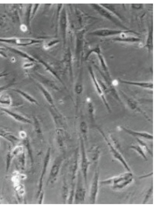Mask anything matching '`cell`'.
Here are the masks:
<instances>
[{
	"mask_svg": "<svg viewBox=\"0 0 158 208\" xmlns=\"http://www.w3.org/2000/svg\"><path fill=\"white\" fill-rule=\"evenodd\" d=\"M14 84V83H9L4 86H0V93L6 89L9 88L10 87H11L12 85L13 86Z\"/></svg>",
	"mask_w": 158,
	"mask_h": 208,
	"instance_id": "ac0fdd59",
	"label": "cell"
},
{
	"mask_svg": "<svg viewBox=\"0 0 158 208\" xmlns=\"http://www.w3.org/2000/svg\"><path fill=\"white\" fill-rule=\"evenodd\" d=\"M37 86L45 100L50 105L54 107L53 100L49 91L40 83H37Z\"/></svg>",
	"mask_w": 158,
	"mask_h": 208,
	"instance_id": "52a82bcc",
	"label": "cell"
},
{
	"mask_svg": "<svg viewBox=\"0 0 158 208\" xmlns=\"http://www.w3.org/2000/svg\"><path fill=\"white\" fill-rule=\"evenodd\" d=\"M13 90L18 93L23 98L29 102L35 104L37 105L38 104V103L37 100L27 92L20 89H13Z\"/></svg>",
	"mask_w": 158,
	"mask_h": 208,
	"instance_id": "30bf717a",
	"label": "cell"
},
{
	"mask_svg": "<svg viewBox=\"0 0 158 208\" xmlns=\"http://www.w3.org/2000/svg\"><path fill=\"white\" fill-rule=\"evenodd\" d=\"M130 148L135 151L145 160H148V158L146 155V152L144 149L139 144L132 145L130 146Z\"/></svg>",
	"mask_w": 158,
	"mask_h": 208,
	"instance_id": "4fadbf2b",
	"label": "cell"
},
{
	"mask_svg": "<svg viewBox=\"0 0 158 208\" xmlns=\"http://www.w3.org/2000/svg\"><path fill=\"white\" fill-rule=\"evenodd\" d=\"M81 129L82 132L86 133L87 130V127L86 123L85 122H82L81 124Z\"/></svg>",
	"mask_w": 158,
	"mask_h": 208,
	"instance_id": "ffe728a7",
	"label": "cell"
},
{
	"mask_svg": "<svg viewBox=\"0 0 158 208\" xmlns=\"http://www.w3.org/2000/svg\"><path fill=\"white\" fill-rule=\"evenodd\" d=\"M152 174H153L152 172H150L149 174H146V175L143 176H140L139 177V179H142L144 178H147L149 176H150L151 175H152Z\"/></svg>",
	"mask_w": 158,
	"mask_h": 208,
	"instance_id": "cb8c5ba5",
	"label": "cell"
},
{
	"mask_svg": "<svg viewBox=\"0 0 158 208\" xmlns=\"http://www.w3.org/2000/svg\"><path fill=\"white\" fill-rule=\"evenodd\" d=\"M0 42L12 44L19 46H24L29 44L30 41L28 40L21 37H0Z\"/></svg>",
	"mask_w": 158,
	"mask_h": 208,
	"instance_id": "277c9868",
	"label": "cell"
},
{
	"mask_svg": "<svg viewBox=\"0 0 158 208\" xmlns=\"http://www.w3.org/2000/svg\"><path fill=\"white\" fill-rule=\"evenodd\" d=\"M97 129L106 143L110 151L114 158L118 161L127 171H131L128 163L118 148L110 142L100 128L98 127Z\"/></svg>",
	"mask_w": 158,
	"mask_h": 208,
	"instance_id": "7a4b0ae2",
	"label": "cell"
},
{
	"mask_svg": "<svg viewBox=\"0 0 158 208\" xmlns=\"http://www.w3.org/2000/svg\"><path fill=\"white\" fill-rule=\"evenodd\" d=\"M133 180L132 172L127 171L118 176L102 180L100 183L102 185L109 186L114 190H119L129 185Z\"/></svg>",
	"mask_w": 158,
	"mask_h": 208,
	"instance_id": "6da1fadb",
	"label": "cell"
},
{
	"mask_svg": "<svg viewBox=\"0 0 158 208\" xmlns=\"http://www.w3.org/2000/svg\"><path fill=\"white\" fill-rule=\"evenodd\" d=\"M99 172L96 170L95 172L91 190V199L93 202L96 201L99 189Z\"/></svg>",
	"mask_w": 158,
	"mask_h": 208,
	"instance_id": "5b68a950",
	"label": "cell"
},
{
	"mask_svg": "<svg viewBox=\"0 0 158 208\" xmlns=\"http://www.w3.org/2000/svg\"><path fill=\"white\" fill-rule=\"evenodd\" d=\"M20 28V30L23 32H25L27 30V27L24 24H22L21 25Z\"/></svg>",
	"mask_w": 158,
	"mask_h": 208,
	"instance_id": "603a6c76",
	"label": "cell"
},
{
	"mask_svg": "<svg viewBox=\"0 0 158 208\" xmlns=\"http://www.w3.org/2000/svg\"><path fill=\"white\" fill-rule=\"evenodd\" d=\"M135 138L138 144L144 149L146 153H148L152 157V152L151 151L147 143L141 138Z\"/></svg>",
	"mask_w": 158,
	"mask_h": 208,
	"instance_id": "9a60e30c",
	"label": "cell"
},
{
	"mask_svg": "<svg viewBox=\"0 0 158 208\" xmlns=\"http://www.w3.org/2000/svg\"><path fill=\"white\" fill-rule=\"evenodd\" d=\"M119 81L123 83L138 86L147 88H152L153 83L151 82H135L119 79Z\"/></svg>",
	"mask_w": 158,
	"mask_h": 208,
	"instance_id": "9c48e42d",
	"label": "cell"
},
{
	"mask_svg": "<svg viewBox=\"0 0 158 208\" xmlns=\"http://www.w3.org/2000/svg\"><path fill=\"white\" fill-rule=\"evenodd\" d=\"M90 74L91 77L93 80V82H94V83L95 86L96 87V90H97V91L98 94L102 97V100H103V102H104L106 107H107V108L108 109V110H109L110 109L109 107V105L108 104L107 102H106V99L105 98L104 96L102 91L101 90V89H100V88L99 87H98V84L97 83V82L96 81V79H95L94 74V73L92 70H90Z\"/></svg>",
	"mask_w": 158,
	"mask_h": 208,
	"instance_id": "8fae6325",
	"label": "cell"
},
{
	"mask_svg": "<svg viewBox=\"0 0 158 208\" xmlns=\"http://www.w3.org/2000/svg\"><path fill=\"white\" fill-rule=\"evenodd\" d=\"M7 49L6 48L0 47V56L2 57L6 58L7 55L5 51Z\"/></svg>",
	"mask_w": 158,
	"mask_h": 208,
	"instance_id": "d6986e66",
	"label": "cell"
},
{
	"mask_svg": "<svg viewBox=\"0 0 158 208\" xmlns=\"http://www.w3.org/2000/svg\"><path fill=\"white\" fill-rule=\"evenodd\" d=\"M12 100L10 95L7 93L0 95V106L3 108L10 107L12 104Z\"/></svg>",
	"mask_w": 158,
	"mask_h": 208,
	"instance_id": "ba28073f",
	"label": "cell"
},
{
	"mask_svg": "<svg viewBox=\"0 0 158 208\" xmlns=\"http://www.w3.org/2000/svg\"><path fill=\"white\" fill-rule=\"evenodd\" d=\"M119 128L121 130L135 138L145 139L149 140H153L152 134L148 132L135 131L122 126H119Z\"/></svg>",
	"mask_w": 158,
	"mask_h": 208,
	"instance_id": "3957f363",
	"label": "cell"
},
{
	"mask_svg": "<svg viewBox=\"0 0 158 208\" xmlns=\"http://www.w3.org/2000/svg\"><path fill=\"white\" fill-rule=\"evenodd\" d=\"M5 47L7 49H8L11 52L18 55L21 57L28 59L31 61H34L35 60L33 58L20 49L11 47L6 46Z\"/></svg>",
	"mask_w": 158,
	"mask_h": 208,
	"instance_id": "7c38bea8",
	"label": "cell"
},
{
	"mask_svg": "<svg viewBox=\"0 0 158 208\" xmlns=\"http://www.w3.org/2000/svg\"><path fill=\"white\" fill-rule=\"evenodd\" d=\"M121 32L110 30L107 29H101L98 31L97 33L98 35L104 36L114 35L120 33Z\"/></svg>",
	"mask_w": 158,
	"mask_h": 208,
	"instance_id": "5bb4252c",
	"label": "cell"
},
{
	"mask_svg": "<svg viewBox=\"0 0 158 208\" xmlns=\"http://www.w3.org/2000/svg\"><path fill=\"white\" fill-rule=\"evenodd\" d=\"M83 90V87L81 83H76L74 87V91L76 94H81L82 93Z\"/></svg>",
	"mask_w": 158,
	"mask_h": 208,
	"instance_id": "e0dca14e",
	"label": "cell"
},
{
	"mask_svg": "<svg viewBox=\"0 0 158 208\" xmlns=\"http://www.w3.org/2000/svg\"><path fill=\"white\" fill-rule=\"evenodd\" d=\"M19 137L22 138H25L27 136L26 132L23 131H21L19 132Z\"/></svg>",
	"mask_w": 158,
	"mask_h": 208,
	"instance_id": "44dd1931",
	"label": "cell"
},
{
	"mask_svg": "<svg viewBox=\"0 0 158 208\" xmlns=\"http://www.w3.org/2000/svg\"><path fill=\"white\" fill-rule=\"evenodd\" d=\"M33 66V64L32 63H25L23 64V67L24 68H28L32 67Z\"/></svg>",
	"mask_w": 158,
	"mask_h": 208,
	"instance_id": "7402d4cb",
	"label": "cell"
},
{
	"mask_svg": "<svg viewBox=\"0 0 158 208\" xmlns=\"http://www.w3.org/2000/svg\"><path fill=\"white\" fill-rule=\"evenodd\" d=\"M153 193V186L151 187L147 191L145 197L143 199L142 203L145 204L151 198Z\"/></svg>",
	"mask_w": 158,
	"mask_h": 208,
	"instance_id": "2e32d148",
	"label": "cell"
},
{
	"mask_svg": "<svg viewBox=\"0 0 158 208\" xmlns=\"http://www.w3.org/2000/svg\"><path fill=\"white\" fill-rule=\"evenodd\" d=\"M8 74L7 73L6 71L2 72L0 73V79L7 76L8 75Z\"/></svg>",
	"mask_w": 158,
	"mask_h": 208,
	"instance_id": "d4e9b609",
	"label": "cell"
},
{
	"mask_svg": "<svg viewBox=\"0 0 158 208\" xmlns=\"http://www.w3.org/2000/svg\"><path fill=\"white\" fill-rule=\"evenodd\" d=\"M2 110L10 117L17 121L26 123H30L31 122L29 119L25 117L10 111L6 108H3Z\"/></svg>",
	"mask_w": 158,
	"mask_h": 208,
	"instance_id": "8992f818",
	"label": "cell"
}]
</instances>
